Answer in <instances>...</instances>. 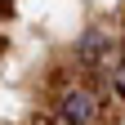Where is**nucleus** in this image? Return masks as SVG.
Masks as SVG:
<instances>
[{"label":"nucleus","instance_id":"nucleus-2","mask_svg":"<svg viewBox=\"0 0 125 125\" xmlns=\"http://www.w3.org/2000/svg\"><path fill=\"white\" fill-rule=\"evenodd\" d=\"M103 45H107V40H103V31H85V40H81V58L94 62V58L103 54Z\"/></svg>","mask_w":125,"mask_h":125},{"label":"nucleus","instance_id":"nucleus-3","mask_svg":"<svg viewBox=\"0 0 125 125\" xmlns=\"http://www.w3.org/2000/svg\"><path fill=\"white\" fill-rule=\"evenodd\" d=\"M112 81H116V94H125V58L112 67Z\"/></svg>","mask_w":125,"mask_h":125},{"label":"nucleus","instance_id":"nucleus-1","mask_svg":"<svg viewBox=\"0 0 125 125\" xmlns=\"http://www.w3.org/2000/svg\"><path fill=\"white\" fill-rule=\"evenodd\" d=\"M58 112H62V121H67V125H89V121H94V98H89L85 89H72L67 98H62Z\"/></svg>","mask_w":125,"mask_h":125}]
</instances>
